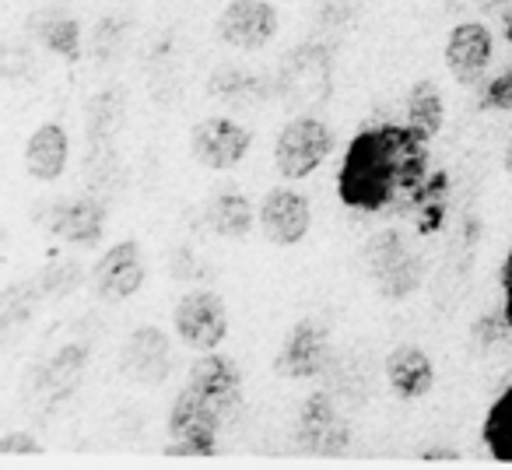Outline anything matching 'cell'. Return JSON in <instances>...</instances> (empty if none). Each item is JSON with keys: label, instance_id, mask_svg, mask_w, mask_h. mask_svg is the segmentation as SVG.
Segmentation results:
<instances>
[{"label": "cell", "instance_id": "cell-4", "mask_svg": "<svg viewBox=\"0 0 512 470\" xmlns=\"http://www.w3.org/2000/svg\"><path fill=\"white\" fill-rule=\"evenodd\" d=\"M172 330L193 351H214L228 337V306L214 292H190L172 313Z\"/></svg>", "mask_w": 512, "mask_h": 470}, {"label": "cell", "instance_id": "cell-5", "mask_svg": "<svg viewBox=\"0 0 512 470\" xmlns=\"http://www.w3.org/2000/svg\"><path fill=\"white\" fill-rule=\"evenodd\" d=\"M295 442H299L302 449H309L313 456H337L351 446L348 421H344V414L337 411L327 393H313V397L299 407Z\"/></svg>", "mask_w": 512, "mask_h": 470}, {"label": "cell", "instance_id": "cell-9", "mask_svg": "<svg viewBox=\"0 0 512 470\" xmlns=\"http://www.w3.org/2000/svg\"><path fill=\"white\" fill-rule=\"evenodd\" d=\"M144 274L148 271H144L141 243L123 239L113 250L102 253L99 264L92 267V288H95V295L106 302H127L130 295L141 292Z\"/></svg>", "mask_w": 512, "mask_h": 470}, {"label": "cell", "instance_id": "cell-7", "mask_svg": "<svg viewBox=\"0 0 512 470\" xmlns=\"http://www.w3.org/2000/svg\"><path fill=\"white\" fill-rule=\"evenodd\" d=\"M249 144H253V137H249L246 127H239L235 120H228V116H207V120H200L197 127L190 130V151L193 158H197L200 165H207V169H235V165L246 158Z\"/></svg>", "mask_w": 512, "mask_h": 470}, {"label": "cell", "instance_id": "cell-15", "mask_svg": "<svg viewBox=\"0 0 512 470\" xmlns=\"http://www.w3.org/2000/svg\"><path fill=\"white\" fill-rule=\"evenodd\" d=\"M46 228L71 246H99L102 232H106V207L95 197L64 200L50 211Z\"/></svg>", "mask_w": 512, "mask_h": 470}, {"label": "cell", "instance_id": "cell-21", "mask_svg": "<svg viewBox=\"0 0 512 470\" xmlns=\"http://www.w3.org/2000/svg\"><path fill=\"white\" fill-rule=\"evenodd\" d=\"M85 362H88V348H81V344L60 348L57 355L46 362L43 379H39V390L50 393V397H67V393L78 386L81 372H85Z\"/></svg>", "mask_w": 512, "mask_h": 470}, {"label": "cell", "instance_id": "cell-20", "mask_svg": "<svg viewBox=\"0 0 512 470\" xmlns=\"http://www.w3.org/2000/svg\"><path fill=\"white\" fill-rule=\"evenodd\" d=\"M481 442L498 463H512V383L495 397L481 425Z\"/></svg>", "mask_w": 512, "mask_h": 470}, {"label": "cell", "instance_id": "cell-8", "mask_svg": "<svg viewBox=\"0 0 512 470\" xmlns=\"http://www.w3.org/2000/svg\"><path fill=\"white\" fill-rule=\"evenodd\" d=\"M278 32V11L267 0H232L218 15V39L235 50H264Z\"/></svg>", "mask_w": 512, "mask_h": 470}, {"label": "cell", "instance_id": "cell-28", "mask_svg": "<svg viewBox=\"0 0 512 470\" xmlns=\"http://www.w3.org/2000/svg\"><path fill=\"white\" fill-rule=\"evenodd\" d=\"M502 36H505V43H509V50H512V4L505 8V15H502Z\"/></svg>", "mask_w": 512, "mask_h": 470}, {"label": "cell", "instance_id": "cell-29", "mask_svg": "<svg viewBox=\"0 0 512 470\" xmlns=\"http://www.w3.org/2000/svg\"><path fill=\"white\" fill-rule=\"evenodd\" d=\"M502 165H505V172H512V141H509V148H505V155H502Z\"/></svg>", "mask_w": 512, "mask_h": 470}, {"label": "cell", "instance_id": "cell-13", "mask_svg": "<svg viewBox=\"0 0 512 470\" xmlns=\"http://www.w3.org/2000/svg\"><path fill=\"white\" fill-rule=\"evenodd\" d=\"M278 81H281V95L288 102H295L299 109L316 106L320 95H313V85H323L330 92V53L323 46H299L285 60Z\"/></svg>", "mask_w": 512, "mask_h": 470}, {"label": "cell", "instance_id": "cell-18", "mask_svg": "<svg viewBox=\"0 0 512 470\" xmlns=\"http://www.w3.org/2000/svg\"><path fill=\"white\" fill-rule=\"evenodd\" d=\"M207 221H211V232L221 239H242L253 228V207H249L246 193L228 186V190L214 193V200L207 204Z\"/></svg>", "mask_w": 512, "mask_h": 470}, {"label": "cell", "instance_id": "cell-3", "mask_svg": "<svg viewBox=\"0 0 512 470\" xmlns=\"http://www.w3.org/2000/svg\"><path fill=\"white\" fill-rule=\"evenodd\" d=\"M334 151V134L323 120L316 116H295L281 127L278 141H274V169L285 179H306L327 162Z\"/></svg>", "mask_w": 512, "mask_h": 470}, {"label": "cell", "instance_id": "cell-17", "mask_svg": "<svg viewBox=\"0 0 512 470\" xmlns=\"http://www.w3.org/2000/svg\"><path fill=\"white\" fill-rule=\"evenodd\" d=\"M386 379H390V390L400 400H421L435 386V365L428 358V351L404 344V348L386 355Z\"/></svg>", "mask_w": 512, "mask_h": 470}, {"label": "cell", "instance_id": "cell-6", "mask_svg": "<svg viewBox=\"0 0 512 470\" xmlns=\"http://www.w3.org/2000/svg\"><path fill=\"white\" fill-rule=\"evenodd\" d=\"M330 365V334L320 320L306 316L292 327L285 337L278 358H274V372L285 379H316L323 376Z\"/></svg>", "mask_w": 512, "mask_h": 470}, {"label": "cell", "instance_id": "cell-12", "mask_svg": "<svg viewBox=\"0 0 512 470\" xmlns=\"http://www.w3.org/2000/svg\"><path fill=\"white\" fill-rule=\"evenodd\" d=\"M120 372L137 386H162L172 372L169 337L158 327H137L120 351Z\"/></svg>", "mask_w": 512, "mask_h": 470}, {"label": "cell", "instance_id": "cell-2", "mask_svg": "<svg viewBox=\"0 0 512 470\" xmlns=\"http://www.w3.org/2000/svg\"><path fill=\"white\" fill-rule=\"evenodd\" d=\"M365 267L372 274V285L383 299H407L421 285V257L404 243L397 228H383L365 243Z\"/></svg>", "mask_w": 512, "mask_h": 470}, {"label": "cell", "instance_id": "cell-26", "mask_svg": "<svg viewBox=\"0 0 512 470\" xmlns=\"http://www.w3.org/2000/svg\"><path fill=\"white\" fill-rule=\"evenodd\" d=\"M39 439L29 432H8L0 435V456H25V453H39Z\"/></svg>", "mask_w": 512, "mask_h": 470}, {"label": "cell", "instance_id": "cell-23", "mask_svg": "<svg viewBox=\"0 0 512 470\" xmlns=\"http://www.w3.org/2000/svg\"><path fill=\"white\" fill-rule=\"evenodd\" d=\"M32 32L39 36V43L46 46V50L60 53L64 60H78L81 53V29L74 18L67 15H39L36 25H32Z\"/></svg>", "mask_w": 512, "mask_h": 470}, {"label": "cell", "instance_id": "cell-25", "mask_svg": "<svg viewBox=\"0 0 512 470\" xmlns=\"http://www.w3.org/2000/svg\"><path fill=\"white\" fill-rule=\"evenodd\" d=\"M481 106L491 109V113H505V109H512V67L498 74L495 81H488Z\"/></svg>", "mask_w": 512, "mask_h": 470}, {"label": "cell", "instance_id": "cell-14", "mask_svg": "<svg viewBox=\"0 0 512 470\" xmlns=\"http://www.w3.org/2000/svg\"><path fill=\"white\" fill-rule=\"evenodd\" d=\"M491 32L481 22H463L449 32L446 43V67L460 85H477L484 81V71L491 64Z\"/></svg>", "mask_w": 512, "mask_h": 470}, {"label": "cell", "instance_id": "cell-11", "mask_svg": "<svg viewBox=\"0 0 512 470\" xmlns=\"http://www.w3.org/2000/svg\"><path fill=\"white\" fill-rule=\"evenodd\" d=\"M186 390H193L207 407L228 418V414L239 407L242 400V376L239 365L225 355H214V351H204V355L193 362L190 379H186Z\"/></svg>", "mask_w": 512, "mask_h": 470}, {"label": "cell", "instance_id": "cell-24", "mask_svg": "<svg viewBox=\"0 0 512 470\" xmlns=\"http://www.w3.org/2000/svg\"><path fill=\"white\" fill-rule=\"evenodd\" d=\"M78 285H81V267L78 264H57V267H46V271L39 274V292L57 295V299H64V295L74 292Z\"/></svg>", "mask_w": 512, "mask_h": 470}, {"label": "cell", "instance_id": "cell-27", "mask_svg": "<svg viewBox=\"0 0 512 470\" xmlns=\"http://www.w3.org/2000/svg\"><path fill=\"white\" fill-rule=\"evenodd\" d=\"M502 316H505V327L512 330V250L505 253V264H502Z\"/></svg>", "mask_w": 512, "mask_h": 470}, {"label": "cell", "instance_id": "cell-22", "mask_svg": "<svg viewBox=\"0 0 512 470\" xmlns=\"http://www.w3.org/2000/svg\"><path fill=\"white\" fill-rule=\"evenodd\" d=\"M446 207H449V176L446 172H432L425 179V186L418 190L414 197V221H418V232L421 235H435L446 221Z\"/></svg>", "mask_w": 512, "mask_h": 470}, {"label": "cell", "instance_id": "cell-19", "mask_svg": "<svg viewBox=\"0 0 512 470\" xmlns=\"http://www.w3.org/2000/svg\"><path fill=\"white\" fill-rule=\"evenodd\" d=\"M404 113H407V127L418 130L425 141H432V137L442 130V123H446V106H442V95L428 78L418 81V85L407 92Z\"/></svg>", "mask_w": 512, "mask_h": 470}, {"label": "cell", "instance_id": "cell-1", "mask_svg": "<svg viewBox=\"0 0 512 470\" xmlns=\"http://www.w3.org/2000/svg\"><path fill=\"white\" fill-rule=\"evenodd\" d=\"M432 158L428 141L404 123H379L351 137L337 172V197L351 211L411 214Z\"/></svg>", "mask_w": 512, "mask_h": 470}, {"label": "cell", "instance_id": "cell-16", "mask_svg": "<svg viewBox=\"0 0 512 470\" xmlns=\"http://www.w3.org/2000/svg\"><path fill=\"white\" fill-rule=\"evenodd\" d=\"M71 158V141L60 123H39L25 144V172L39 183H57Z\"/></svg>", "mask_w": 512, "mask_h": 470}, {"label": "cell", "instance_id": "cell-10", "mask_svg": "<svg viewBox=\"0 0 512 470\" xmlns=\"http://www.w3.org/2000/svg\"><path fill=\"white\" fill-rule=\"evenodd\" d=\"M256 221H260V232L271 239L274 246H299L309 235V225H313V211H309V200L302 197L292 186H278L264 197L260 211H256Z\"/></svg>", "mask_w": 512, "mask_h": 470}]
</instances>
